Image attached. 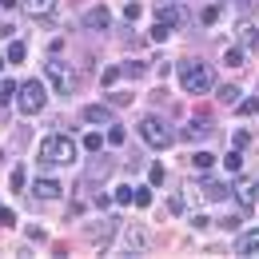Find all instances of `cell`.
Here are the masks:
<instances>
[{
	"mask_svg": "<svg viewBox=\"0 0 259 259\" xmlns=\"http://www.w3.org/2000/svg\"><path fill=\"white\" fill-rule=\"evenodd\" d=\"M176 72H180V88H184L188 96H203V92H211V88H215L211 64H203V60H180Z\"/></svg>",
	"mask_w": 259,
	"mask_h": 259,
	"instance_id": "cell-1",
	"label": "cell"
},
{
	"mask_svg": "<svg viewBox=\"0 0 259 259\" xmlns=\"http://www.w3.org/2000/svg\"><path fill=\"white\" fill-rule=\"evenodd\" d=\"M76 140L72 136H44L40 140V148H36V160L48 163V167H68V163L76 160Z\"/></svg>",
	"mask_w": 259,
	"mask_h": 259,
	"instance_id": "cell-2",
	"label": "cell"
},
{
	"mask_svg": "<svg viewBox=\"0 0 259 259\" xmlns=\"http://www.w3.org/2000/svg\"><path fill=\"white\" fill-rule=\"evenodd\" d=\"M140 140H144L148 148L163 152V148H171V144H176V132H171V124L160 120V116H144V120H140Z\"/></svg>",
	"mask_w": 259,
	"mask_h": 259,
	"instance_id": "cell-3",
	"label": "cell"
},
{
	"mask_svg": "<svg viewBox=\"0 0 259 259\" xmlns=\"http://www.w3.org/2000/svg\"><path fill=\"white\" fill-rule=\"evenodd\" d=\"M44 104H48V88H44V80H24V84L16 88V108H20V116H36Z\"/></svg>",
	"mask_w": 259,
	"mask_h": 259,
	"instance_id": "cell-4",
	"label": "cell"
},
{
	"mask_svg": "<svg viewBox=\"0 0 259 259\" xmlns=\"http://www.w3.org/2000/svg\"><path fill=\"white\" fill-rule=\"evenodd\" d=\"M48 76H52V84H56V92H60V96H72V92L80 88V76H76L64 60H48Z\"/></svg>",
	"mask_w": 259,
	"mask_h": 259,
	"instance_id": "cell-5",
	"label": "cell"
},
{
	"mask_svg": "<svg viewBox=\"0 0 259 259\" xmlns=\"http://www.w3.org/2000/svg\"><path fill=\"white\" fill-rule=\"evenodd\" d=\"M84 235H88V243L108 247V243H112V235H116V220H96V224L84 227Z\"/></svg>",
	"mask_w": 259,
	"mask_h": 259,
	"instance_id": "cell-6",
	"label": "cell"
},
{
	"mask_svg": "<svg viewBox=\"0 0 259 259\" xmlns=\"http://www.w3.org/2000/svg\"><path fill=\"white\" fill-rule=\"evenodd\" d=\"M108 24H112V12H108L104 4H96V8L84 12V28H88V32H108Z\"/></svg>",
	"mask_w": 259,
	"mask_h": 259,
	"instance_id": "cell-7",
	"label": "cell"
},
{
	"mask_svg": "<svg viewBox=\"0 0 259 259\" xmlns=\"http://www.w3.org/2000/svg\"><path fill=\"white\" fill-rule=\"evenodd\" d=\"M180 136H184V140H207V136H211V120H207V116H192V120H188V128L180 132Z\"/></svg>",
	"mask_w": 259,
	"mask_h": 259,
	"instance_id": "cell-8",
	"label": "cell"
},
{
	"mask_svg": "<svg viewBox=\"0 0 259 259\" xmlns=\"http://www.w3.org/2000/svg\"><path fill=\"white\" fill-rule=\"evenodd\" d=\"M80 116H84L88 124H104V128H108V124H116V120H112V108H108V104H88V108H84Z\"/></svg>",
	"mask_w": 259,
	"mask_h": 259,
	"instance_id": "cell-9",
	"label": "cell"
},
{
	"mask_svg": "<svg viewBox=\"0 0 259 259\" xmlns=\"http://www.w3.org/2000/svg\"><path fill=\"white\" fill-rule=\"evenodd\" d=\"M199 195H203V199H211V203H220V199L231 195V188L220 184V180H203V184H199Z\"/></svg>",
	"mask_w": 259,
	"mask_h": 259,
	"instance_id": "cell-10",
	"label": "cell"
},
{
	"mask_svg": "<svg viewBox=\"0 0 259 259\" xmlns=\"http://www.w3.org/2000/svg\"><path fill=\"white\" fill-rule=\"evenodd\" d=\"M124 247H128L132 255H140V251H148V235H144L140 227H124Z\"/></svg>",
	"mask_w": 259,
	"mask_h": 259,
	"instance_id": "cell-11",
	"label": "cell"
},
{
	"mask_svg": "<svg viewBox=\"0 0 259 259\" xmlns=\"http://www.w3.org/2000/svg\"><path fill=\"white\" fill-rule=\"evenodd\" d=\"M235 255H259V231H243L239 239H235Z\"/></svg>",
	"mask_w": 259,
	"mask_h": 259,
	"instance_id": "cell-12",
	"label": "cell"
},
{
	"mask_svg": "<svg viewBox=\"0 0 259 259\" xmlns=\"http://www.w3.org/2000/svg\"><path fill=\"white\" fill-rule=\"evenodd\" d=\"M60 192H64V188H60L56 180H36V184H32V195H36V199H56Z\"/></svg>",
	"mask_w": 259,
	"mask_h": 259,
	"instance_id": "cell-13",
	"label": "cell"
},
{
	"mask_svg": "<svg viewBox=\"0 0 259 259\" xmlns=\"http://www.w3.org/2000/svg\"><path fill=\"white\" fill-rule=\"evenodd\" d=\"M156 20H160V24H171V28H176V24H180V4H156Z\"/></svg>",
	"mask_w": 259,
	"mask_h": 259,
	"instance_id": "cell-14",
	"label": "cell"
},
{
	"mask_svg": "<svg viewBox=\"0 0 259 259\" xmlns=\"http://www.w3.org/2000/svg\"><path fill=\"white\" fill-rule=\"evenodd\" d=\"M239 48H259V28L255 24H239Z\"/></svg>",
	"mask_w": 259,
	"mask_h": 259,
	"instance_id": "cell-15",
	"label": "cell"
},
{
	"mask_svg": "<svg viewBox=\"0 0 259 259\" xmlns=\"http://www.w3.org/2000/svg\"><path fill=\"white\" fill-rule=\"evenodd\" d=\"M239 96H243V92H239V88H235V84H224V88H220V92H215V100H220V104H224V108H235V104H239Z\"/></svg>",
	"mask_w": 259,
	"mask_h": 259,
	"instance_id": "cell-16",
	"label": "cell"
},
{
	"mask_svg": "<svg viewBox=\"0 0 259 259\" xmlns=\"http://www.w3.org/2000/svg\"><path fill=\"white\" fill-rule=\"evenodd\" d=\"M52 12H56V0H28V16H40V20H44V16H52Z\"/></svg>",
	"mask_w": 259,
	"mask_h": 259,
	"instance_id": "cell-17",
	"label": "cell"
},
{
	"mask_svg": "<svg viewBox=\"0 0 259 259\" xmlns=\"http://www.w3.org/2000/svg\"><path fill=\"white\" fill-rule=\"evenodd\" d=\"M235 195H239V203H243V207H251V203H255V184H251V180H239Z\"/></svg>",
	"mask_w": 259,
	"mask_h": 259,
	"instance_id": "cell-18",
	"label": "cell"
},
{
	"mask_svg": "<svg viewBox=\"0 0 259 259\" xmlns=\"http://www.w3.org/2000/svg\"><path fill=\"white\" fill-rule=\"evenodd\" d=\"M8 184H12V192H24V184H28V167H24V163H16V167H12V176H8Z\"/></svg>",
	"mask_w": 259,
	"mask_h": 259,
	"instance_id": "cell-19",
	"label": "cell"
},
{
	"mask_svg": "<svg viewBox=\"0 0 259 259\" xmlns=\"http://www.w3.org/2000/svg\"><path fill=\"white\" fill-rule=\"evenodd\" d=\"M243 60H247V48H224V64L227 68H243Z\"/></svg>",
	"mask_w": 259,
	"mask_h": 259,
	"instance_id": "cell-20",
	"label": "cell"
},
{
	"mask_svg": "<svg viewBox=\"0 0 259 259\" xmlns=\"http://www.w3.org/2000/svg\"><path fill=\"white\" fill-rule=\"evenodd\" d=\"M108 171H112V160H108V156H100V160L88 167V180H104Z\"/></svg>",
	"mask_w": 259,
	"mask_h": 259,
	"instance_id": "cell-21",
	"label": "cell"
},
{
	"mask_svg": "<svg viewBox=\"0 0 259 259\" xmlns=\"http://www.w3.org/2000/svg\"><path fill=\"white\" fill-rule=\"evenodd\" d=\"M24 56H28V48H24L20 40H12V44H8V64H24Z\"/></svg>",
	"mask_w": 259,
	"mask_h": 259,
	"instance_id": "cell-22",
	"label": "cell"
},
{
	"mask_svg": "<svg viewBox=\"0 0 259 259\" xmlns=\"http://www.w3.org/2000/svg\"><path fill=\"white\" fill-rule=\"evenodd\" d=\"M136 207H152V184H140L136 188V199H132Z\"/></svg>",
	"mask_w": 259,
	"mask_h": 259,
	"instance_id": "cell-23",
	"label": "cell"
},
{
	"mask_svg": "<svg viewBox=\"0 0 259 259\" xmlns=\"http://www.w3.org/2000/svg\"><path fill=\"white\" fill-rule=\"evenodd\" d=\"M211 163H215V156H211V152H195V156H192V167H195V171H207Z\"/></svg>",
	"mask_w": 259,
	"mask_h": 259,
	"instance_id": "cell-24",
	"label": "cell"
},
{
	"mask_svg": "<svg viewBox=\"0 0 259 259\" xmlns=\"http://www.w3.org/2000/svg\"><path fill=\"white\" fill-rule=\"evenodd\" d=\"M224 167L231 171V176H235V171L243 167V156H239V148H235V152H227V156H224Z\"/></svg>",
	"mask_w": 259,
	"mask_h": 259,
	"instance_id": "cell-25",
	"label": "cell"
},
{
	"mask_svg": "<svg viewBox=\"0 0 259 259\" xmlns=\"http://www.w3.org/2000/svg\"><path fill=\"white\" fill-rule=\"evenodd\" d=\"M120 72H124L128 80H140V76H144V64H140V60H128V64H120Z\"/></svg>",
	"mask_w": 259,
	"mask_h": 259,
	"instance_id": "cell-26",
	"label": "cell"
},
{
	"mask_svg": "<svg viewBox=\"0 0 259 259\" xmlns=\"http://www.w3.org/2000/svg\"><path fill=\"white\" fill-rule=\"evenodd\" d=\"M124 140H128V132L120 128V124H108V144H116V148H120Z\"/></svg>",
	"mask_w": 259,
	"mask_h": 259,
	"instance_id": "cell-27",
	"label": "cell"
},
{
	"mask_svg": "<svg viewBox=\"0 0 259 259\" xmlns=\"http://www.w3.org/2000/svg\"><path fill=\"white\" fill-rule=\"evenodd\" d=\"M104 140H108V136H100V132H88V136H84V148H88V152H100V148H104Z\"/></svg>",
	"mask_w": 259,
	"mask_h": 259,
	"instance_id": "cell-28",
	"label": "cell"
},
{
	"mask_svg": "<svg viewBox=\"0 0 259 259\" xmlns=\"http://www.w3.org/2000/svg\"><path fill=\"white\" fill-rule=\"evenodd\" d=\"M16 88H20L16 80H0V104H4V100H12V96H16Z\"/></svg>",
	"mask_w": 259,
	"mask_h": 259,
	"instance_id": "cell-29",
	"label": "cell"
},
{
	"mask_svg": "<svg viewBox=\"0 0 259 259\" xmlns=\"http://www.w3.org/2000/svg\"><path fill=\"white\" fill-rule=\"evenodd\" d=\"M235 108H239L243 116H259V100H239Z\"/></svg>",
	"mask_w": 259,
	"mask_h": 259,
	"instance_id": "cell-30",
	"label": "cell"
},
{
	"mask_svg": "<svg viewBox=\"0 0 259 259\" xmlns=\"http://www.w3.org/2000/svg\"><path fill=\"white\" fill-rule=\"evenodd\" d=\"M132 199H136V188H116V203H132Z\"/></svg>",
	"mask_w": 259,
	"mask_h": 259,
	"instance_id": "cell-31",
	"label": "cell"
},
{
	"mask_svg": "<svg viewBox=\"0 0 259 259\" xmlns=\"http://www.w3.org/2000/svg\"><path fill=\"white\" fill-rule=\"evenodd\" d=\"M220 12H224L220 4H211V8H203V24H215V20H220Z\"/></svg>",
	"mask_w": 259,
	"mask_h": 259,
	"instance_id": "cell-32",
	"label": "cell"
},
{
	"mask_svg": "<svg viewBox=\"0 0 259 259\" xmlns=\"http://www.w3.org/2000/svg\"><path fill=\"white\" fill-rule=\"evenodd\" d=\"M120 76H124V72H120V68H104V76H100V80H104V84H108V88H112V84H116V80H120Z\"/></svg>",
	"mask_w": 259,
	"mask_h": 259,
	"instance_id": "cell-33",
	"label": "cell"
},
{
	"mask_svg": "<svg viewBox=\"0 0 259 259\" xmlns=\"http://www.w3.org/2000/svg\"><path fill=\"white\" fill-rule=\"evenodd\" d=\"M167 36H171V24H160V20H156V28H152V40H167Z\"/></svg>",
	"mask_w": 259,
	"mask_h": 259,
	"instance_id": "cell-34",
	"label": "cell"
},
{
	"mask_svg": "<svg viewBox=\"0 0 259 259\" xmlns=\"http://www.w3.org/2000/svg\"><path fill=\"white\" fill-rule=\"evenodd\" d=\"M239 224H243L239 215H224V220H220V227H224V231H239Z\"/></svg>",
	"mask_w": 259,
	"mask_h": 259,
	"instance_id": "cell-35",
	"label": "cell"
},
{
	"mask_svg": "<svg viewBox=\"0 0 259 259\" xmlns=\"http://www.w3.org/2000/svg\"><path fill=\"white\" fill-rule=\"evenodd\" d=\"M16 224V211L12 207H0V227H12Z\"/></svg>",
	"mask_w": 259,
	"mask_h": 259,
	"instance_id": "cell-36",
	"label": "cell"
},
{
	"mask_svg": "<svg viewBox=\"0 0 259 259\" xmlns=\"http://www.w3.org/2000/svg\"><path fill=\"white\" fill-rule=\"evenodd\" d=\"M140 12H144V8H140V4H136V0H128V4H124V16H128V20H136V16H140Z\"/></svg>",
	"mask_w": 259,
	"mask_h": 259,
	"instance_id": "cell-37",
	"label": "cell"
},
{
	"mask_svg": "<svg viewBox=\"0 0 259 259\" xmlns=\"http://www.w3.org/2000/svg\"><path fill=\"white\" fill-rule=\"evenodd\" d=\"M148 180H152V188H156V184H163V163H156V167H152V176H148Z\"/></svg>",
	"mask_w": 259,
	"mask_h": 259,
	"instance_id": "cell-38",
	"label": "cell"
},
{
	"mask_svg": "<svg viewBox=\"0 0 259 259\" xmlns=\"http://www.w3.org/2000/svg\"><path fill=\"white\" fill-rule=\"evenodd\" d=\"M192 227H195V231H203V227H211V220H207V215H192Z\"/></svg>",
	"mask_w": 259,
	"mask_h": 259,
	"instance_id": "cell-39",
	"label": "cell"
},
{
	"mask_svg": "<svg viewBox=\"0 0 259 259\" xmlns=\"http://www.w3.org/2000/svg\"><path fill=\"white\" fill-rule=\"evenodd\" d=\"M12 4H16V0H0V8H12Z\"/></svg>",
	"mask_w": 259,
	"mask_h": 259,
	"instance_id": "cell-40",
	"label": "cell"
},
{
	"mask_svg": "<svg viewBox=\"0 0 259 259\" xmlns=\"http://www.w3.org/2000/svg\"><path fill=\"white\" fill-rule=\"evenodd\" d=\"M163 4H184V0H163Z\"/></svg>",
	"mask_w": 259,
	"mask_h": 259,
	"instance_id": "cell-41",
	"label": "cell"
},
{
	"mask_svg": "<svg viewBox=\"0 0 259 259\" xmlns=\"http://www.w3.org/2000/svg\"><path fill=\"white\" fill-rule=\"evenodd\" d=\"M0 72H4V60H0Z\"/></svg>",
	"mask_w": 259,
	"mask_h": 259,
	"instance_id": "cell-42",
	"label": "cell"
},
{
	"mask_svg": "<svg viewBox=\"0 0 259 259\" xmlns=\"http://www.w3.org/2000/svg\"><path fill=\"white\" fill-rule=\"evenodd\" d=\"M0 156H4V148H0Z\"/></svg>",
	"mask_w": 259,
	"mask_h": 259,
	"instance_id": "cell-43",
	"label": "cell"
}]
</instances>
